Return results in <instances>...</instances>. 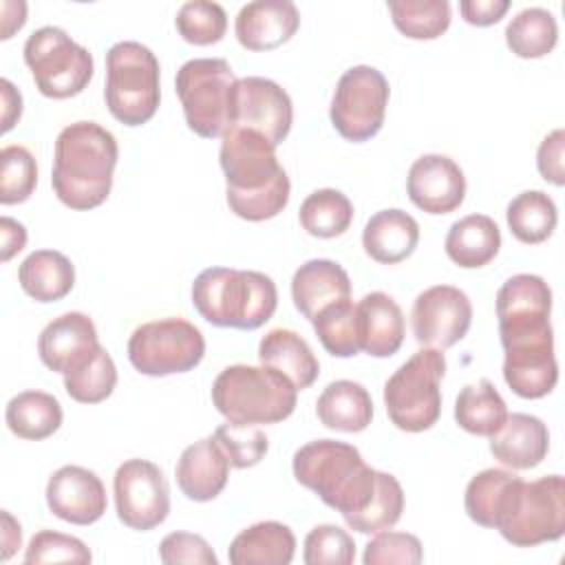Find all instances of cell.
Listing matches in <instances>:
<instances>
[{
    "label": "cell",
    "instance_id": "obj_21",
    "mask_svg": "<svg viewBox=\"0 0 565 565\" xmlns=\"http://www.w3.org/2000/svg\"><path fill=\"white\" fill-rule=\"evenodd\" d=\"M99 344L95 322L82 311H68L53 318L38 338V353L44 366L66 373Z\"/></svg>",
    "mask_w": 565,
    "mask_h": 565
},
{
    "label": "cell",
    "instance_id": "obj_43",
    "mask_svg": "<svg viewBox=\"0 0 565 565\" xmlns=\"http://www.w3.org/2000/svg\"><path fill=\"white\" fill-rule=\"evenodd\" d=\"M38 183L35 157L29 148L11 143L0 150V203L15 205L26 201Z\"/></svg>",
    "mask_w": 565,
    "mask_h": 565
},
{
    "label": "cell",
    "instance_id": "obj_41",
    "mask_svg": "<svg viewBox=\"0 0 565 565\" xmlns=\"http://www.w3.org/2000/svg\"><path fill=\"white\" fill-rule=\"evenodd\" d=\"M404 512V490L391 472L377 475V488L364 510L347 516V525L360 534H375L393 527Z\"/></svg>",
    "mask_w": 565,
    "mask_h": 565
},
{
    "label": "cell",
    "instance_id": "obj_8",
    "mask_svg": "<svg viewBox=\"0 0 565 565\" xmlns=\"http://www.w3.org/2000/svg\"><path fill=\"white\" fill-rule=\"evenodd\" d=\"M444 375L446 358L441 349L424 347L413 353L384 384L388 419L406 433L433 428L441 415L439 384Z\"/></svg>",
    "mask_w": 565,
    "mask_h": 565
},
{
    "label": "cell",
    "instance_id": "obj_35",
    "mask_svg": "<svg viewBox=\"0 0 565 565\" xmlns=\"http://www.w3.org/2000/svg\"><path fill=\"white\" fill-rule=\"evenodd\" d=\"M505 221L516 241L536 245L554 234L558 210L554 199L543 190H525L508 203Z\"/></svg>",
    "mask_w": 565,
    "mask_h": 565
},
{
    "label": "cell",
    "instance_id": "obj_7",
    "mask_svg": "<svg viewBox=\"0 0 565 565\" xmlns=\"http://www.w3.org/2000/svg\"><path fill=\"white\" fill-rule=\"evenodd\" d=\"M236 82L238 77L223 57H194L177 71L174 86L192 132L216 139L230 130Z\"/></svg>",
    "mask_w": 565,
    "mask_h": 565
},
{
    "label": "cell",
    "instance_id": "obj_12",
    "mask_svg": "<svg viewBox=\"0 0 565 565\" xmlns=\"http://www.w3.org/2000/svg\"><path fill=\"white\" fill-rule=\"evenodd\" d=\"M388 82L375 66L358 64L344 71L335 84L329 117L347 141H369L384 124Z\"/></svg>",
    "mask_w": 565,
    "mask_h": 565
},
{
    "label": "cell",
    "instance_id": "obj_36",
    "mask_svg": "<svg viewBox=\"0 0 565 565\" xmlns=\"http://www.w3.org/2000/svg\"><path fill=\"white\" fill-rule=\"evenodd\" d=\"M558 40V24L552 11L543 7H527L519 11L505 26L508 49L523 60L547 55Z\"/></svg>",
    "mask_w": 565,
    "mask_h": 565
},
{
    "label": "cell",
    "instance_id": "obj_39",
    "mask_svg": "<svg viewBox=\"0 0 565 565\" xmlns=\"http://www.w3.org/2000/svg\"><path fill=\"white\" fill-rule=\"evenodd\" d=\"M300 225L316 238H335L344 234L353 221V203L333 188H322L300 203Z\"/></svg>",
    "mask_w": 565,
    "mask_h": 565
},
{
    "label": "cell",
    "instance_id": "obj_17",
    "mask_svg": "<svg viewBox=\"0 0 565 565\" xmlns=\"http://www.w3.org/2000/svg\"><path fill=\"white\" fill-rule=\"evenodd\" d=\"M49 510L73 525H90L106 512L108 499L102 479L82 466L57 468L46 483Z\"/></svg>",
    "mask_w": 565,
    "mask_h": 565
},
{
    "label": "cell",
    "instance_id": "obj_40",
    "mask_svg": "<svg viewBox=\"0 0 565 565\" xmlns=\"http://www.w3.org/2000/svg\"><path fill=\"white\" fill-rule=\"evenodd\" d=\"M393 24L411 40H435L450 26L448 0H391Z\"/></svg>",
    "mask_w": 565,
    "mask_h": 565
},
{
    "label": "cell",
    "instance_id": "obj_28",
    "mask_svg": "<svg viewBox=\"0 0 565 565\" xmlns=\"http://www.w3.org/2000/svg\"><path fill=\"white\" fill-rule=\"evenodd\" d=\"M503 380L523 399H539L552 393L558 382L554 344L505 351Z\"/></svg>",
    "mask_w": 565,
    "mask_h": 565
},
{
    "label": "cell",
    "instance_id": "obj_33",
    "mask_svg": "<svg viewBox=\"0 0 565 565\" xmlns=\"http://www.w3.org/2000/svg\"><path fill=\"white\" fill-rule=\"evenodd\" d=\"M4 419L15 437L40 441L62 426L64 413L57 397L51 393L22 391L7 402Z\"/></svg>",
    "mask_w": 565,
    "mask_h": 565
},
{
    "label": "cell",
    "instance_id": "obj_19",
    "mask_svg": "<svg viewBox=\"0 0 565 565\" xmlns=\"http://www.w3.org/2000/svg\"><path fill=\"white\" fill-rule=\"evenodd\" d=\"M300 26L298 7L291 0H254L241 7L234 33L247 51H271L289 42Z\"/></svg>",
    "mask_w": 565,
    "mask_h": 565
},
{
    "label": "cell",
    "instance_id": "obj_32",
    "mask_svg": "<svg viewBox=\"0 0 565 565\" xmlns=\"http://www.w3.org/2000/svg\"><path fill=\"white\" fill-rule=\"evenodd\" d=\"M18 282L35 302H55L71 294L75 267L57 249H35L20 263Z\"/></svg>",
    "mask_w": 565,
    "mask_h": 565
},
{
    "label": "cell",
    "instance_id": "obj_31",
    "mask_svg": "<svg viewBox=\"0 0 565 565\" xmlns=\"http://www.w3.org/2000/svg\"><path fill=\"white\" fill-rule=\"evenodd\" d=\"M444 249L463 269L483 267L501 249V230L488 214H468L450 225Z\"/></svg>",
    "mask_w": 565,
    "mask_h": 565
},
{
    "label": "cell",
    "instance_id": "obj_45",
    "mask_svg": "<svg viewBox=\"0 0 565 565\" xmlns=\"http://www.w3.org/2000/svg\"><path fill=\"white\" fill-rule=\"evenodd\" d=\"M302 561L307 565H351L355 561V541L340 525H316L305 536Z\"/></svg>",
    "mask_w": 565,
    "mask_h": 565
},
{
    "label": "cell",
    "instance_id": "obj_24",
    "mask_svg": "<svg viewBox=\"0 0 565 565\" xmlns=\"http://www.w3.org/2000/svg\"><path fill=\"white\" fill-rule=\"evenodd\" d=\"M419 243V223L399 207L375 212L362 230L366 256L382 265L406 260Z\"/></svg>",
    "mask_w": 565,
    "mask_h": 565
},
{
    "label": "cell",
    "instance_id": "obj_44",
    "mask_svg": "<svg viewBox=\"0 0 565 565\" xmlns=\"http://www.w3.org/2000/svg\"><path fill=\"white\" fill-rule=\"evenodd\" d=\"M214 439L227 455L230 466L238 470L260 463L269 450V439L258 424H241L227 419L214 430Z\"/></svg>",
    "mask_w": 565,
    "mask_h": 565
},
{
    "label": "cell",
    "instance_id": "obj_1",
    "mask_svg": "<svg viewBox=\"0 0 565 565\" xmlns=\"http://www.w3.org/2000/svg\"><path fill=\"white\" fill-rule=\"evenodd\" d=\"M218 161L227 205L236 216L258 223L278 216L289 203V177L276 157V146L260 132L232 126L221 137Z\"/></svg>",
    "mask_w": 565,
    "mask_h": 565
},
{
    "label": "cell",
    "instance_id": "obj_53",
    "mask_svg": "<svg viewBox=\"0 0 565 565\" xmlns=\"http://www.w3.org/2000/svg\"><path fill=\"white\" fill-rule=\"evenodd\" d=\"M2 534H0V558L2 561H9L15 550L22 545V530H20V523L11 516L9 510H2Z\"/></svg>",
    "mask_w": 565,
    "mask_h": 565
},
{
    "label": "cell",
    "instance_id": "obj_26",
    "mask_svg": "<svg viewBox=\"0 0 565 565\" xmlns=\"http://www.w3.org/2000/svg\"><path fill=\"white\" fill-rule=\"evenodd\" d=\"M362 351L371 358H391L404 342L402 307L384 291H371L358 302Z\"/></svg>",
    "mask_w": 565,
    "mask_h": 565
},
{
    "label": "cell",
    "instance_id": "obj_14",
    "mask_svg": "<svg viewBox=\"0 0 565 565\" xmlns=\"http://www.w3.org/2000/svg\"><path fill=\"white\" fill-rule=\"evenodd\" d=\"M117 519L139 532L154 530L170 512V490L163 470L148 459H126L113 477Z\"/></svg>",
    "mask_w": 565,
    "mask_h": 565
},
{
    "label": "cell",
    "instance_id": "obj_2",
    "mask_svg": "<svg viewBox=\"0 0 565 565\" xmlns=\"http://www.w3.org/2000/svg\"><path fill=\"white\" fill-rule=\"evenodd\" d=\"M119 146L110 130L95 121H75L55 139L51 185L71 210L102 205L113 188Z\"/></svg>",
    "mask_w": 565,
    "mask_h": 565
},
{
    "label": "cell",
    "instance_id": "obj_16",
    "mask_svg": "<svg viewBox=\"0 0 565 565\" xmlns=\"http://www.w3.org/2000/svg\"><path fill=\"white\" fill-rule=\"evenodd\" d=\"M291 99L280 84L258 75L236 82L232 126L256 130L278 148L291 130Z\"/></svg>",
    "mask_w": 565,
    "mask_h": 565
},
{
    "label": "cell",
    "instance_id": "obj_48",
    "mask_svg": "<svg viewBox=\"0 0 565 565\" xmlns=\"http://www.w3.org/2000/svg\"><path fill=\"white\" fill-rule=\"evenodd\" d=\"M159 558L166 565L194 563V565H216L218 558L210 543L192 532H170L159 545Z\"/></svg>",
    "mask_w": 565,
    "mask_h": 565
},
{
    "label": "cell",
    "instance_id": "obj_13",
    "mask_svg": "<svg viewBox=\"0 0 565 565\" xmlns=\"http://www.w3.org/2000/svg\"><path fill=\"white\" fill-rule=\"evenodd\" d=\"M552 289L536 274H514L497 291V318L501 347H519L554 340Z\"/></svg>",
    "mask_w": 565,
    "mask_h": 565
},
{
    "label": "cell",
    "instance_id": "obj_37",
    "mask_svg": "<svg viewBox=\"0 0 565 565\" xmlns=\"http://www.w3.org/2000/svg\"><path fill=\"white\" fill-rule=\"evenodd\" d=\"M62 375L66 393L79 404H99L117 386V366L102 344Z\"/></svg>",
    "mask_w": 565,
    "mask_h": 565
},
{
    "label": "cell",
    "instance_id": "obj_5",
    "mask_svg": "<svg viewBox=\"0 0 565 565\" xmlns=\"http://www.w3.org/2000/svg\"><path fill=\"white\" fill-rule=\"evenodd\" d=\"M296 386L267 366L232 364L212 384L216 411L241 424H278L296 411Z\"/></svg>",
    "mask_w": 565,
    "mask_h": 565
},
{
    "label": "cell",
    "instance_id": "obj_34",
    "mask_svg": "<svg viewBox=\"0 0 565 565\" xmlns=\"http://www.w3.org/2000/svg\"><path fill=\"white\" fill-rule=\"evenodd\" d=\"M508 417V406L494 384L481 377L477 384H466L455 399V422L470 435L490 437Z\"/></svg>",
    "mask_w": 565,
    "mask_h": 565
},
{
    "label": "cell",
    "instance_id": "obj_18",
    "mask_svg": "<svg viewBox=\"0 0 565 565\" xmlns=\"http://www.w3.org/2000/svg\"><path fill=\"white\" fill-rule=\"evenodd\" d=\"M406 192L415 207L428 214H448L463 203L466 177L446 154H422L406 177Z\"/></svg>",
    "mask_w": 565,
    "mask_h": 565
},
{
    "label": "cell",
    "instance_id": "obj_52",
    "mask_svg": "<svg viewBox=\"0 0 565 565\" xmlns=\"http://www.w3.org/2000/svg\"><path fill=\"white\" fill-rule=\"evenodd\" d=\"M0 102H2V132H9L22 115V95L7 77L0 79Z\"/></svg>",
    "mask_w": 565,
    "mask_h": 565
},
{
    "label": "cell",
    "instance_id": "obj_54",
    "mask_svg": "<svg viewBox=\"0 0 565 565\" xmlns=\"http://www.w3.org/2000/svg\"><path fill=\"white\" fill-rule=\"evenodd\" d=\"M26 22V2H4L2 4V40H9Z\"/></svg>",
    "mask_w": 565,
    "mask_h": 565
},
{
    "label": "cell",
    "instance_id": "obj_38",
    "mask_svg": "<svg viewBox=\"0 0 565 565\" xmlns=\"http://www.w3.org/2000/svg\"><path fill=\"white\" fill-rule=\"evenodd\" d=\"M313 331L324 351L333 358H353L362 351L360 313L351 298L324 307L313 320Z\"/></svg>",
    "mask_w": 565,
    "mask_h": 565
},
{
    "label": "cell",
    "instance_id": "obj_27",
    "mask_svg": "<svg viewBox=\"0 0 565 565\" xmlns=\"http://www.w3.org/2000/svg\"><path fill=\"white\" fill-rule=\"evenodd\" d=\"M296 554V536L280 521H260L234 536L227 550L232 565H289Z\"/></svg>",
    "mask_w": 565,
    "mask_h": 565
},
{
    "label": "cell",
    "instance_id": "obj_23",
    "mask_svg": "<svg viewBox=\"0 0 565 565\" xmlns=\"http://www.w3.org/2000/svg\"><path fill=\"white\" fill-rule=\"evenodd\" d=\"M291 298L296 309L313 322L324 307L351 298L349 274L335 260L311 258L296 269L291 278Z\"/></svg>",
    "mask_w": 565,
    "mask_h": 565
},
{
    "label": "cell",
    "instance_id": "obj_46",
    "mask_svg": "<svg viewBox=\"0 0 565 565\" xmlns=\"http://www.w3.org/2000/svg\"><path fill=\"white\" fill-rule=\"evenodd\" d=\"M90 561H93V554L84 541H79L77 536H71V534L55 532V530L35 532L24 552V563H29V565H40V563L86 565Z\"/></svg>",
    "mask_w": 565,
    "mask_h": 565
},
{
    "label": "cell",
    "instance_id": "obj_3",
    "mask_svg": "<svg viewBox=\"0 0 565 565\" xmlns=\"http://www.w3.org/2000/svg\"><path fill=\"white\" fill-rule=\"evenodd\" d=\"M294 477L344 519L366 508L377 488L380 470L366 466L360 450L338 439L300 446L291 459Z\"/></svg>",
    "mask_w": 565,
    "mask_h": 565
},
{
    "label": "cell",
    "instance_id": "obj_22",
    "mask_svg": "<svg viewBox=\"0 0 565 565\" xmlns=\"http://www.w3.org/2000/svg\"><path fill=\"white\" fill-rule=\"evenodd\" d=\"M550 450V430L536 415L512 413L501 428L490 435V452L512 470L539 466Z\"/></svg>",
    "mask_w": 565,
    "mask_h": 565
},
{
    "label": "cell",
    "instance_id": "obj_49",
    "mask_svg": "<svg viewBox=\"0 0 565 565\" xmlns=\"http://www.w3.org/2000/svg\"><path fill=\"white\" fill-rule=\"evenodd\" d=\"M563 150H565V132H563V128H556L541 141L539 152H536V168H539L541 177L554 185L565 183Z\"/></svg>",
    "mask_w": 565,
    "mask_h": 565
},
{
    "label": "cell",
    "instance_id": "obj_47",
    "mask_svg": "<svg viewBox=\"0 0 565 565\" xmlns=\"http://www.w3.org/2000/svg\"><path fill=\"white\" fill-rule=\"evenodd\" d=\"M424 561L422 541L408 532L382 530L366 543L362 563L364 565H419Z\"/></svg>",
    "mask_w": 565,
    "mask_h": 565
},
{
    "label": "cell",
    "instance_id": "obj_42",
    "mask_svg": "<svg viewBox=\"0 0 565 565\" xmlns=\"http://www.w3.org/2000/svg\"><path fill=\"white\" fill-rule=\"evenodd\" d=\"M174 24L185 42L207 46L223 40L227 29V13L218 2L190 0L179 7Z\"/></svg>",
    "mask_w": 565,
    "mask_h": 565
},
{
    "label": "cell",
    "instance_id": "obj_20",
    "mask_svg": "<svg viewBox=\"0 0 565 565\" xmlns=\"http://www.w3.org/2000/svg\"><path fill=\"white\" fill-rule=\"evenodd\" d=\"M230 459L214 439V435L190 444L174 468L177 486L190 501H212L216 499L230 477Z\"/></svg>",
    "mask_w": 565,
    "mask_h": 565
},
{
    "label": "cell",
    "instance_id": "obj_9",
    "mask_svg": "<svg viewBox=\"0 0 565 565\" xmlns=\"http://www.w3.org/2000/svg\"><path fill=\"white\" fill-rule=\"evenodd\" d=\"M24 62L38 90L51 99L79 95L93 79V55L64 29L46 24L24 42Z\"/></svg>",
    "mask_w": 565,
    "mask_h": 565
},
{
    "label": "cell",
    "instance_id": "obj_10",
    "mask_svg": "<svg viewBox=\"0 0 565 565\" xmlns=\"http://www.w3.org/2000/svg\"><path fill=\"white\" fill-rule=\"evenodd\" d=\"M205 355V338L190 320L161 318L139 324L128 338L130 364L150 377L192 371Z\"/></svg>",
    "mask_w": 565,
    "mask_h": 565
},
{
    "label": "cell",
    "instance_id": "obj_29",
    "mask_svg": "<svg viewBox=\"0 0 565 565\" xmlns=\"http://www.w3.org/2000/svg\"><path fill=\"white\" fill-rule=\"evenodd\" d=\"M521 483L523 479L512 470L486 468L477 472L468 481L466 494H463V505L468 516L477 525L497 530Z\"/></svg>",
    "mask_w": 565,
    "mask_h": 565
},
{
    "label": "cell",
    "instance_id": "obj_15",
    "mask_svg": "<svg viewBox=\"0 0 565 565\" xmlns=\"http://www.w3.org/2000/svg\"><path fill=\"white\" fill-rule=\"evenodd\" d=\"M470 322L472 302L459 287L433 285L413 302V335L424 347L444 351L457 344L468 333Z\"/></svg>",
    "mask_w": 565,
    "mask_h": 565
},
{
    "label": "cell",
    "instance_id": "obj_11",
    "mask_svg": "<svg viewBox=\"0 0 565 565\" xmlns=\"http://www.w3.org/2000/svg\"><path fill=\"white\" fill-rule=\"evenodd\" d=\"M497 530L516 547L558 541L565 534L563 477L547 475L536 481H523Z\"/></svg>",
    "mask_w": 565,
    "mask_h": 565
},
{
    "label": "cell",
    "instance_id": "obj_25",
    "mask_svg": "<svg viewBox=\"0 0 565 565\" xmlns=\"http://www.w3.org/2000/svg\"><path fill=\"white\" fill-rule=\"evenodd\" d=\"M258 360L263 366L285 375L296 391L309 388L320 373V362L305 338L291 329H271L258 344Z\"/></svg>",
    "mask_w": 565,
    "mask_h": 565
},
{
    "label": "cell",
    "instance_id": "obj_6",
    "mask_svg": "<svg viewBox=\"0 0 565 565\" xmlns=\"http://www.w3.org/2000/svg\"><path fill=\"white\" fill-rule=\"evenodd\" d=\"M104 99L124 126H141L154 117L161 99L159 60L146 44L124 40L108 49Z\"/></svg>",
    "mask_w": 565,
    "mask_h": 565
},
{
    "label": "cell",
    "instance_id": "obj_4",
    "mask_svg": "<svg viewBox=\"0 0 565 565\" xmlns=\"http://www.w3.org/2000/svg\"><path fill=\"white\" fill-rule=\"evenodd\" d=\"M192 305L214 327L252 331L274 316L278 289L263 271L207 267L192 282Z\"/></svg>",
    "mask_w": 565,
    "mask_h": 565
},
{
    "label": "cell",
    "instance_id": "obj_51",
    "mask_svg": "<svg viewBox=\"0 0 565 565\" xmlns=\"http://www.w3.org/2000/svg\"><path fill=\"white\" fill-rule=\"evenodd\" d=\"M26 245V230L20 221L11 216L0 218V258L2 263L11 260Z\"/></svg>",
    "mask_w": 565,
    "mask_h": 565
},
{
    "label": "cell",
    "instance_id": "obj_50",
    "mask_svg": "<svg viewBox=\"0 0 565 565\" xmlns=\"http://www.w3.org/2000/svg\"><path fill=\"white\" fill-rule=\"evenodd\" d=\"M508 9H510V0H461L459 2L461 18L475 26L497 24Z\"/></svg>",
    "mask_w": 565,
    "mask_h": 565
},
{
    "label": "cell",
    "instance_id": "obj_30",
    "mask_svg": "<svg viewBox=\"0 0 565 565\" xmlns=\"http://www.w3.org/2000/svg\"><path fill=\"white\" fill-rule=\"evenodd\" d=\"M316 415L331 430L360 433L373 419V399L360 382L335 380L318 395Z\"/></svg>",
    "mask_w": 565,
    "mask_h": 565
}]
</instances>
